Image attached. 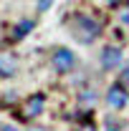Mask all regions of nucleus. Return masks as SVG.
Returning a JSON list of instances; mask_svg holds the SVG:
<instances>
[{
  "instance_id": "f257e3e1",
  "label": "nucleus",
  "mask_w": 129,
  "mask_h": 131,
  "mask_svg": "<svg viewBox=\"0 0 129 131\" xmlns=\"http://www.w3.org/2000/svg\"><path fill=\"white\" fill-rule=\"evenodd\" d=\"M68 33L79 43L89 46V43H94L99 35H101V23H99L96 18L86 15V13H76V15L68 20Z\"/></svg>"
},
{
  "instance_id": "f03ea898",
  "label": "nucleus",
  "mask_w": 129,
  "mask_h": 131,
  "mask_svg": "<svg viewBox=\"0 0 129 131\" xmlns=\"http://www.w3.org/2000/svg\"><path fill=\"white\" fill-rule=\"evenodd\" d=\"M73 66H76V56H73L68 48H56L53 50V68H56L58 73L73 71Z\"/></svg>"
},
{
  "instance_id": "7ed1b4c3",
  "label": "nucleus",
  "mask_w": 129,
  "mask_h": 131,
  "mask_svg": "<svg viewBox=\"0 0 129 131\" xmlns=\"http://www.w3.org/2000/svg\"><path fill=\"white\" fill-rule=\"evenodd\" d=\"M106 103L112 106L114 111H122L124 106L129 103V91L122 86V83H116V86H112L109 91H106Z\"/></svg>"
},
{
  "instance_id": "20e7f679",
  "label": "nucleus",
  "mask_w": 129,
  "mask_h": 131,
  "mask_svg": "<svg viewBox=\"0 0 129 131\" xmlns=\"http://www.w3.org/2000/svg\"><path fill=\"white\" fill-rule=\"evenodd\" d=\"M116 66H122V50L116 46H106L101 50V68L104 71H114Z\"/></svg>"
},
{
  "instance_id": "39448f33",
  "label": "nucleus",
  "mask_w": 129,
  "mask_h": 131,
  "mask_svg": "<svg viewBox=\"0 0 129 131\" xmlns=\"http://www.w3.org/2000/svg\"><path fill=\"white\" fill-rule=\"evenodd\" d=\"M43 106H46V96L43 93H35L25 101V116L28 118H35L38 114H43Z\"/></svg>"
},
{
  "instance_id": "423d86ee",
  "label": "nucleus",
  "mask_w": 129,
  "mask_h": 131,
  "mask_svg": "<svg viewBox=\"0 0 129 131\" xmlns=\"http://www.w3.org/2000/svg\"><path fill=\"white\" fill-rule=\"evenodd\" d=\"M33 28H35V20H31V18L20 20V23H18L15 28H13V33H10V40H13V43L23 40V38H25V35H28V33L33 30Z\"/></svg>"
},
{
  "instance_id": "0eeeda50",
  "label": "nucleus",
  "mask_w": 129,
  "mask_h": 131,
  "mask_svg": "<svg viewBox=\"0 0 129 131\" xmlns=\"http://www.w3.org/2000/svg\"><path fill=\"white\" fill-rule=\"evenodd\" d=\"M15 73V61L8 56H0V78H10Z\"/></svg>"
},
{
  "instance_id": "6e6552de",
  "label": "nucleus",
  "mask_w": 129,
  "mask_h": 131,
  "mask_svg": "<svg viewBox=\"0 0 129 131\" xmlns=\"http://www.w3.org/2000/svg\"><path fill=\"white\" fill-rule=\"evenodd\" d=\"M119 83H122V86H124V88L129 91V66L124 68V71H122V76H119Z\"/></svg>"
},
{
  "instance_id": "1a4fd4ad",
  "label": "nucleus",
  "mask_w": 129,
  "mask_h": 131,
  "mask_svg": "<svg viewBox=\"0 0 129 131\" xmlns=\"http://www.w3.org/2000/svg\"><path fill=\"white\" fill-rule=\"evenodd\" d=\"M35 3H38V10H41V13H46V10L51 8V3H53V0H35Z\"/></svg>"
},
{
  "instance_id": "9d476101",
  "label": "nucleus",
  "mask_w": 129,
  "mask_h": 131,
  "mask_svg": "<svg viewBox=\"0 0 129 131\" xmlns=\"http://www.w3.org/2000/svg\"><path fill=\"white\" fill-rule=\"evenodd\" d=\"M79 131H96V129H94V126H81Z\"/></svg>"
},
{
  "instance_id": "9b49d317",
  "label": "nucleus",
  "mask_w": 129,
  "mask_h": 131,
  "mask_svg": "<svg viewBox=\"0 0 129 131\" xmlns=\"http://www.w3.org/2000/svg\"><path fill=\"white\" fill-rule=\"evenodd\" d=\"M3 131H20V129H15V126H3Z\"/></svg>"
}]
</instances>
